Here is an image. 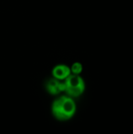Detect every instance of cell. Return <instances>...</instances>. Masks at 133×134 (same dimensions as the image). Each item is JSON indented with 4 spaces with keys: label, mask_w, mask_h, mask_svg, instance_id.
Wrapping results in <instances>:
<instances>
[{
    "label": "cell",
    "mask_w": 133,
    "mask_h": 134,
    "mask_svg": "<svg viewBox=\"0 0 133 134\" xmlns=\"http://www.w3.org/2000/svg\"><path fill=\"white\" fill-rule=\"evenodd\" d=\"M45 89L49 93L52 95H57L63 92V82L53 78L45 83Z\"/></svg>",
    "instance_id": "cell-3"
},
{
    "label": "cell",
    "mask_w": 133,
    "mask_h": 134,
    "mask_svg": "<svg viewBox=\"0 0 133 134\" xmlns=\"http://www.w3.org/2000/svg\"><path fill=\"white\" fill-rule=\"evenodd\" d=\"M82 64L79 62H75L72 65H71V74H74V75H80L82 71Z\"/></svg>",
    "instance_id": "cell-5"
},
{
    "label": "cell",
    "mask_w": 133,
    "mask_h": 134,
    "mask_svg": "<svg viewBox=\"0 0 133 134\" xmlns=\"http://www.w3.org/2000/svg\"><path fill=\"white\" fill-rule=\"evenodd\" d=\"M85 88V82L79 75L71 74L63 81V92L72 98L81 96Z\"/></svg>",
    "instance_id": "cell-2"
},
{
    "label": "cell",
    "mask_w": 133,
    "mask_h": 134,
    "mask_svg": "<svg viewBox=\"0 0 133 134\" xmlns=\"http://www.w3.org/2000/svg\"><path fill=\"white\" fill-rule=\"evenodd\" d=\"M76 112V104L72 97L66 95L56 98L52 105L53 116L60 121L71 119Z\"/></svg>",
    "instance_id": "cell-1"
},
{
    "label": "cell",
    "mask_w": 133,
    "mask_h": 134,
    "mask_svg": "<svg viewBox=\"0 0 133 134\" xmlns=\"http://www.w3.org/2000/svg\"><path fill=\"white\" fill-rule=\"evenodd\" d=\"M53 78L60 80V81H64L71 74V68L65 65V64H59L56 65L53 69Z\"/></svg>",
    "instance_id": "cell-4"
}]
</instances>
